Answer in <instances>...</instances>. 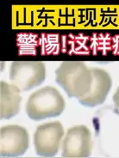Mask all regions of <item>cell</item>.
I'll use <instances>...</instances> for the list:
<instances>
[{
    "label": "cell",
    "instance_id": "cell-1",
    "mask_svg": "<svg viewBox=\"0 0 119 158\" xmlns=\"http://www.w3.org/2000/svg\"><path fill=\"white\" fill-rule=\"evenodd\" d=\"M55 81L69 97L78 100L90 91L92 72L84 62L65 61L55 71Z\"/></svg>",
    "mask_w": 119,
    "mask_h": 158
},
{
    "label": "cell",
    "instance_id": "cell-2",
    "mask_svg": "<svg viewBox=\"0 0 119 158\" xmlns=\"http://www.w3.org/2000/svg\"><path fill=\"white\" fill-rule=\"evenodd\" d=\"M63 96L51 86H46L34 92L26 103V114L32 120H42L57 117L65 109Z\"/></svg>",
    "mask_w": 119,
    "mask_h": 158
},
{
    "label": "cell",
    "instance_id": "cell-3",
    "mask_svg": "<svg viewBox=\"0 0 119 158\" xmlns=\"http://www.w3.org/2000/svg\"><path fill=\"white\" fill-rule=\"evenodd\" d=\"M45 64L41 61H14L10 69V81L21 91L30 90L43 83Z\"/></svg>",
    "mask_w": 119,
    "mask_h": 158
},
{
    "label": "cell",
    "instance_id": "cell-4",
    "mask_svg": "<svg viewBox=\"0 0 119 158\" xmlns=\"http://www.w3.org/2000/svg\"><path fill=\"white\" fill-rule=\"evenodd\" d=\"M64 128L59 121L40 125L34 135V145L36 154L42 157H53L60 150Z\"/></svg>",
    "mask_w": 119,
    "mask_h": 158
},
{
    "label": "cell",
    "instance_id": "cell-5",
    "mask_svg": "<svg viewBox=\"0 0 119 158\" xmlns=\"http://www.w3.org/2000/svg\"><path fill=\"white\" fill-rule=\"evenodd\" d=\"M61 149L62 157H89L92 150V138L90 130L85 126H76L70 128L64 138Z\"/></svg>",
    "mask_w": 119,
    "mask_h": 158
},
{
    "label": "cell",
    "instance_id": "cell-6",
    "mask_svg": "<svg viewBox=\"0 0 119 158\" xmlns=\"http://www.w3.org/2000/svg\"><path fill=\"white\" fill-rule=\"evenodd\" d=\"M29 143L25 128L9 125L0 130V155L2 157H17L27 151Z\"/></svg>",
    "mask_w": 119,
    "mask_h": 158
},
{
    "label": "cell",
    "instance_id": "cell-7",
    "mask_svg": "<svg viewBox=\"0 0 119 158\" xmlns=\"http://www.w3.org/2000/svg\"><path fill=\"white\" fill-rule=\"evenodd\" d=\"M92 83L90 91L82 98L79 103L85 107H94L104 102L112 86V79L107 71L100 68H91Z\"/></svg>",
    "mask_w": 119,
    "mask_h": 158
},
{
    "label": "cell",
    "instance_id": "cell-8",
    "mask_svg": "<svg viewBox=\"0 0 119 158\" xmlns=\"http://www.w3.org/2000/svg\"><path fill=\"white\" fill-rule=\"evenodd\" d=\"M21 90L5 82L0 83V117L8 119L16 116L20 111Z\"/></svg>",
    "mask_w": 119,
    "mask_h": 158
},
{
    "label": "cell",
    "instance_id": "cell-9",
    "mask_svg": "<svg viewBox=\"0 0 119 158\" xmlns=\"http://www.w3.org/2000/svg\"><path fill=\"white\" fill-rule=\"evenodd\" d=\"M113 102L115 103V106L119 109V88L117 89L116 93L113 95Z\"/></svg>",
    "mask_w": 119,
    "mask_h": 158
}]
</instances>
